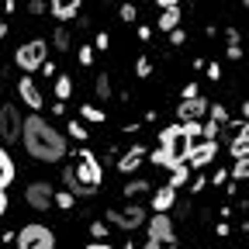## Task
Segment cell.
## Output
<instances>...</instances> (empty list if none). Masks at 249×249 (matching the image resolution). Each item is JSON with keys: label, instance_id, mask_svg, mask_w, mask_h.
I'll return each instance as SVG.
<instances>
[{"label": "cell", "instance_id": "1", "mask_svg": "<svg viewBox=\"0 0 249 249\" xmlns=\"http://www.w3.org/2000/svg\"><path fill=\"white\" fill-rule=\"evenodd\" d=\"M24 149L42 163H59L66 156V139H62L49 121H42V114L24 118V135H21Z\"/></svg>", "mask_w": 249, "mask_h": 249}, {"label": "cell", "instance_id": "2", "mask_svg": "<svg viewBox=\"0 0 249 249\" xmlns=\"http://www.w3.org/2000/svg\"><path fill=\"white\" fill-rule=\"evenodd\" d=\"M62 180H66V187L73 194H97V187H101V180H104V170H101V163H97V156H93L90 149H80L76 152V160H73V166H66V173H62Z\"/></svg>", "mask_w": 249, "mask_h": 249}, {"label": "cell", "instance_id": "3", "mask_svg": "<svg viewBox=\"0 0 249 249\" xmlns=\"http://www.w3.org/2000/svg\"><path fill=\"white\" fill-rule=\"evenodd\" d=\"M160 149L170 152L173 160H191V152H194V121H187V124H170V128H163L160 135Z\"/></svg>", "mask_w": 249, "mask_h": 249}, {"label": "cell", "instance_id": "4", "mask_svg": "<svg viewBox=\"0 0 249 249\" xmlns=\"http://www.w3.org/2000/svg\"><path fill=\"white\" fill-rule=\"evenodd\" d=\"M45 59H49V42H42V38H31V42H24V45L14 52L18 70H24V73L45 70Z\"/></svg>", "mask_w": 249, "mask_h": 249}, {"label": "cell", "instance_id": "5", "mask_svg": "<svg viewBox=\"0 0 249 249\" xmlns=\"http://www.w3.org/2000/svg\"><path fill=\"white\" fill-rule=\"evenodd\" d=\"M145 249H177V235H173L170 214H152L149 232H145Z\"/></svg>", "mask_w": 249, "mask_h": 249}, {"label": "cell", "instance_id": "6", "mask_svg": "<svg viewBox=\"0 0 249 249\" xmlns=\"http://www.w3.org/2000/svg\"><path fill=\"white\" fill-rule=\"evenodd\" d=\"M14 249H55V235L45 225H24Z\"/></svg>", "mask_w": 249, "mask_h": 249}, {"label": "cell", "instance_id": "7", "mask_svg": "<svg viewBox=\"0 0 249 249\" xmlns=\"http://www.w3.org/2000/svg\"><path fill=\"white\" fill-rule=\"evenodd\" d=\"M107 222H114V225H118V229H124V232H132V229H139V225L145 222V208H142V204L111 208V211H107Z\"/></svg>", "mask_w": 249, "mask_h": 249}, {"label": "cell", "instance_id": "8", "mask_svg": "<svg viewBox=\"0 0 249 249\" xmlns=\"http://www.w3.org/2000/svg\"><path fill=\"white\" fill-rule=\"evenodd\" d=\"M0 135H4L7 142H14V139L24 135V118L18 114L14 104H4V107H0Z\"/></svg>", "mask_w": 249, "mask_h": 249}, {"label": "cell", "instance_id": "9", "mask_svg": "<svg viewBox=\"0 0 249 249\" xmlns=\"http://www.w3.org/2000/svg\"><path fill=\"white\" fill-rule=\"evenodd\" d=\"M24 201H28V208H35V211H45V208H52L55 204V191H52V183H45V180H35L24 191Z\"/></svg>", "mask_w": 249, "mask_h": 249}, {"label": "cell", "instance_id": "10", "mask_svg": "<svg viewBox=\"0 0 249 249\" xmlns=\"http://www.w3.org/2000/svg\"><path fill=\"white\" fill-rule=\"evenodd\" d=\"M18 97L28 104V107H35V111H42V90L35 87V80L31 76H24L21 83H18Z\"/></svg>", "mask_w": 249, "mask_h": 249}, {"label": "cell", "instance_id": "11", "mask_svg": "<svg viewBox=\"0 0 249 249\" xmlns=\"http://www.w3.org/2000/svg\"><path fill=\"white\" fill-rule=\"evenodd\" d=\"M177 111H180V118H183V121H201V114L208 111V101H204V97L180 101V107H177Z\"/></svg>", "mask_w": 249, "mask_h": 249}, {"label": "cell", "instance_id": "12", "mask_svg": "<svg viewBox=\"0 0 249 249\" xmlns=\"http://www.w3.org/2000/svg\"><path fill=\"white\" fill-rule=\"evenodd\" d=\"M173 204H177V191H173L170 183H166V187H160V191L152 194V208H156V214H166Z\"/></svg>", "mask_w": 249, "mask_h": 249}, {"label": "cell", "instance_id": "13", "mask_svg": "<svg viewBox=\"0 0 249 249\" xmlns=\"http://www.w3.org/2000/svg\"><path fill=\"white\" fill-rule=\"evenodd\" d=\"M214 156H218V142H201V145H194V152H191V166H208Z\"/></svg>", "mask_w": 249, "mask_h": 249}, {"label": "cell", "instance_id": "14", "mask_svg": "<svg viewBox=\"0 0 249 249\" xmlns=\"http://www.w3.org/2000/svg\"><path fill=\"white\" fill-rule=\"evenodd\" d=\"M142 160H145V145H132V149L118 160V170H121V173H132V170H139Z\"/></svg>", "mask_w": 249, "mask_h": 249}, {"label": "cell", "instance_id": "15", "mask_svg": "<svg viewBox=\"0 0 249 249\" xmlns=\"http://www.w3.org/2000/svg\"><path fill=\"white\" fill-rule=\"evenodd\" d=\"M76 11H80V0H52V14L59 21H70Z\"/></svg>", "mask_w": 249, "mask_h": 249}, {"label": "cell", "instance_id": "16", "mask_svg": "<svg viewBox=\"0 0 249 249\" xmlns=\"http://www.w3.org/2000/svg\"><path fill=\"white\" fill-rule=\"evenodd\" d=\"M11 180H14V160H11L4 149H0V191H7Z\"/></svg>", "mask_w": 249, "mask_h": 249}, {"label": "cell", "instance_id": "17", "mask_svg": "<svg viewBox=\"0 0 249 249\" xmlns=\"http://www.w3.org/2000/svg\"><path fill=\"white\" fill-rule=\"evenodd\" d=\"M177 24H180V7H170V11L160 14V28L163 31H177Z\"/></svg>", "mask_w": 249, "mask_h": 249}, {"label": "cell", "instance_id": "18", "mask_svg": "<svg viewBox=\"0 0 249 249\" xmlns=\"http://www.w3.org/2000/svg\"><path fill=\"white\" fill-rule=\"evenodd\" d=\"M152 163H156V166H166V170H180V166H183L180 160H173V156L163 152V149H156V152H152Z\"/></svg>", "mask_w": 249, "mask_h": 249}, {"label": "cell", "instance_id": "19", "mask_svg": "<svg viewBox=\"0 0 249 249\" xmlns=\"http://www.w3.org/2000/svg\"><path fill=\"white\" fill-rule=\"evenodd\" d=\"M232 156H235V163H239V160H249V135L232 139Z\"/></svg>", "mask_w": 249, "mask_h": 249}, {"label": "cell", "instance_id": "20", "mask_svg": "<svg viewBox=\"0 0 249 249\" xmlns=\"http://www.w3.org/2000/svg\"><path fill=\"white\" fill-rule=\"evenodd\" d=\"M70 90H73L70 76H59V80H55V97H59V101H66V97H70Z\"/></svg>", "mask_w": 249, "mask_h": 249}, {"label": "cell", "instance_id": "21", "mask_svg": "<svg viewBox=\"0 0 249 249\" xmlns=\"http://www.w3.org/2000/svg\"><path fill=\"white\" fill-rule=\"evenodd\" d=\"M229 55H232V59H239V55H242V45H239V31H235V28H229Z\"/></svg>", "mask_w": 249, "mask_h": 249}, {"label": "cell", "instance_id": "22", "mask_svg": "<svg viewBox=\"0 0 249 249\" xmlns=\"http://www.w3.org/2000/svg\"><path fill=\"white\" fill-rule=\"evenodd\" d=\"M97 97H101V101H107V97H111V80H107L104 73L97 76Z\"/></svg>", "mask_w": 249, "mask_h": 249}, {"label": "cell", "instance_id": "23", "mask_svg": "<svg viewBox=\"0 0 249 249\" xmlns=\"http://www.w3.org/2000/svg\"><path fill=\"white\" fill-rule=\"evenodd\" d=\"M187 180H191V177H187V166H180V170H173V177H170V187L177 191V187H183Z\"/></svg>", "mask_w": 249, "mask_h": 249}, {"label": "cell", "instance_id": "24", "mask_svg": "<svg viewBox=\"0 0 249 249\" xmlns=\"http://www.w3.org/2000/svg\"><path fill=\"white\" fill-rule=\"evenodd\" d=\"M55 49H62V52L70 49V31L66 28H55Z\"/></svg>", "mask_w": 249, "mask_h": 249}, {"label": "cell", "instance_id": "25", "mask_svg": "<svg viewBox=\"0 0 249 249\" xmlns=\"http://www.w3.org/2000/svg\"><path fill=\"white\" fill-rule=\"evenodd\" d=\"M232 177H235V180H249V160H239L235 170H232Z\"/></svg>", "mask_w": 249, "mask_h": 249}, {"label": "cell", "instance_id": "26", "mask_svg": "<svg viewBox=\"0 0 249 249\" xmlns=\"http://www.w3.org/2000/svg\"><path fill=\"white\" fill-rule=\"evenodd\" d=\"M83 118L87 121H104V111H97L93 104H83Z\"/></svg>", "mask_w": 249, "mask_h": 249}, {"label": "cell", "instance_id": "27", "mask_svg": "<svg viewBox=\"0 0 249 249\" xmlns=\"http://www.w3.org/2000/svg\"><path fill=\"white\" fill-rule=\"evenodd\" d=\"M211 121H218V124H229V111L218 104V107H211Z\"/></svg>", "mask_w": 249, "mask_h": 249}, {"label": "cell", "instance_id": "28", "mask_svg": "<svg viewBox=\"0 0 249 249\" xmlns=\"http://www.w3.org/2000/svg\"><path fill=\"white\" fill-rule=\"evenodd\" d=\"M135 73H139V76H149V73H152V70H149V59H145V55H142V59L135 62Z\"/></svg>", "mask_w": 249, "mask_h": 249}, {"label": "cell", "instance_id": "29", "mask_svg": "<svg viewBox=\"0 0 249 249\" xmlns=\"http://www.w3.org/2000/svg\"><path fill=\"white\" fill-rule=\"evenodd\" d=\"M70 135H73V139H87V128H83V124H76V121H70Z\"/></svg>", "mask_w": 249, "mask_h": 249}, {"label": "cell", "instance_id": "30", "mask_svg": "<svg viewBox=\"0 0 249 249\" xmlns=\"http://www.w3.org/2000/svg\"><path fill=\"white\" fill-rule=\"evenodd\" d=\"M55 204L59 208H73V194L66 191V194H55Z\"/></svg>", "mask_w": 249, "mask_h": 249}, {"label": "cell", "instance_id": "31", "mask_svg": "<svg viewBox=\"0 0 249 249\" xmlns=\"http://www.w3.org/2000/svg\"><path fill=\"white\" fill-rule=\"evenodd\" d=\"M80 62H83V66H90V62H93V49H90V45L80 49Z\"/></svg>", "mask_w": 249, "mask_h": 249}, {"label": "cell", "instance_id": "32", "mask_svg": "<svg viewBox=\"0 0 249 249\" xmlns=\"http://www.w3.org/2000/svg\"><path fill=\"white\" fill-rule=\"evenodd\" d=\"M145 187H149V183L135 180V183H128V187H124V194H139V191H145Z\"/></svg>", "mask_w": 249, "mask_h": 249}, {"label": "cell", "instance_id": "33", "mask_svg": "<svg viewBox=\"0 0 249 249\" xmlns=\"http://www.w3.org/2000/svg\"><path fill=\"white\" fill-rule=\"evenodd\" d=\"M191 97H197V83H187L183 87V101H191Z\"/></svg>", "mask_w": 249, "mask_h": 249}, {"label": "cell", "instance_id": "34", "mask_svg": "<svg viewBox=\"0 0 249 249\" xmlns=\"http://www.w3.org/2000/svg\"><path fill=\"white\" fill-rule=\"evenodd\" d=\"M121 18H124V21H135V7L124 4V7H121Z\"/></svg>", "mask_w": 249, "mask_h": 249}, {"label": "cell", "instance_id": "35", "mask_svg": "<svg viewBox=\"0 0 249 249\" xmlns=\"http://www.w3.org/2000/svg\"><path fill=\"white\" fill-rule=\"evenodd\" d=\"M156 4H160L163 11H170V7H180V0H156Z\"/></svg>", "mask_w": 249, "mask_h": 249}, {"label": "cell", "instance_id": "36", "mask_svg": "<svg viewBox=\"0 0 249 249\" xmlns=\"http://www.w3.org/2000/svg\"><path fill=\"white\" fill-rule=\"evenodd\" d=\"M170 42H173V45H180V42H183V31H180V28H177V31H170Z\"/></svg>", "mask_w": 249, "mask_h": 249}, {"label": "cell", "instance_id": "37", "mask_svg": "<svg viewBox=\"0 0 249 249\" xmlns=\"http://www.w3.org/2000/svg\"><path fill=\"white\" fill-rule=\"evenodd\" d=\"M4 211H7V194L0 191V214H4Z\"/></svg>", "mask_w": 249, "mask_h": 249}, {"label": "cell", "instance_id": "38", "mask_svg": "<svg viewBox=\"0 0 249 249\" xmlns=\"http://www.w3.org/2000/svg\"><path fill=\"white\" fill-rule=\"evenodd\" d=\"M87 249H114V246H107V242H93V246H87Z\"/></svg>", "mask_w": 249, "mask_h": 249}, {"label": "cell", "instance_id": "39", "mask_svg": "<svg viewBox=\"0 0 249 249\" xmlns=\"http://www.w3.org/2000/svg\"><path fill=\"white\" fill-rule=\"evenodd\" d=\"M242 114H246V121H249V101H246V107H242Z\"/></svg>", "mask_w": 249, "mask_h": 249}, {"label": "cell", "instance_id": "40", "mask_svg": "<svg viewBox=\"0 0 249 249\" xmlns=\"http://www.w3.org/2000/svg\"><path fill=\"white\" fill-rule=\"evenodd\" d=\"M242 4H246V7H249V0H242Z\"/></svg>", "mask_w": 249, "mask_h": 249}]
</instances>
